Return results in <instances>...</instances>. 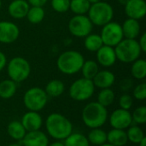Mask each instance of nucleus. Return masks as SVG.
<instances>
[{
    "label": "nucleus",
    "mask_w": 146,
    "mask_h": 146,
    "mask_svg": "<svg viewBox=\"0 0 146 146\" xmlns=\"http://www.w3.org/2000/svg\"><path fill=\"white\" fill-rule=\"evenodd\" d=\"M128 142L127 132L121 129L112 128L107 133V143L114 146H125Z\"/></svg>",
    "instance_id": "obj_20"
},
{
    "label": "nucleus",
    "mask_w": 146,
    "mask_h": 146,
    "mask_svg": "<svg viewBox=\"0 0 146 146\" xmlns=\"http://www.w3.org/2000/svg\"><path fill=\"white\" fill-rule=\"evenodd\" d=\"M89 143L96 146H99L107 143V133L103 130L101 127L99 128H92L86 137Z\"/></svg>",
    "instance_id": "obj_24"
},
{
    "label": "nucleus",
    "mask_w": 146,
    "mask_h": 146,
    "mask_svg": "<svg viewBox=\"0 0 146 146\" xmlns=\"http://www.w3.org/2000/svg\"><path fill=\"white\" fill-rule=\"evenodd\" d=\"M17 83L10 79L4 80L0 82V98L3 99H9L15 96L17 90Z\"/></svg>",
    "instance_id": "obj_23"
},
{
    "label": "nucleus",
    "mask_w": 146,
    "mask_h": 146,
    "mask_svg": "<svg viewBox=\"0 0 146 146\" xmlns=\"http://www.w3.org/2000/svg\"><path fill=\"white\" fill-rule=\"evenodd\" d=\"M99 146H114V145H110V144H108V143H105V144H104V145H99Z\"/></svg>",
    "instance_id": "obj_46"
},
{
    "label": "nucleus",
    "mask_w": 146,
    "mask_h": 146,
    "mask_svg": "<svg viewBox=\"0 0 146 146\" xmlns=\"http://www.w3.org/2000/svg\"><path fill=\"white\" fill-rule=\"evenodd\" d=\"M139 44L140 46V49L142 50V52H145L146 51V33H144L140 38H139Z\"/></svg>",
    "instance_id": "obj_39"
},
{
    "label": "nucleus",
    "mask_w": 146,
    "mask_h": 146,
    "mask_svg": "<svg viewBox=\"0 0 146 146\" xmlns=\"http://www.w3.org/2000/svg\"><path fill=\"white\" fill-rule=\"evenodd\" d=\"M48 146H65V145H64L63 142H61L60 140H58V141H55V142H53V143H51V144H49V145Z\"/></svg>",
    "instance_id": "obj_41"
},
{
    "label": "nucleus",
    "mask_w": 146,
    "mask_h": 146,
    "mask_svg": "<svg viewBox=\"0 0 146 146\" xmlns=\"http://www.w3.org/2000/svg\"><path fill=\"white\" fill-rule=\"evenodd\" d=\"M91 3L87 0H70L69 9L75 15L87 14Z\"/></svg>",
    "instance_id": "obj_31"
},
{
    "label": "nucleus",
    "mask_w": 146,
    "mask_h": 146,
    "mask_svg": "<svg viewBox=\"0 0 146 146\" xmlns=\"http://www.w3.org/2000/svg\"><path fill=\"white\" fill-rule=\"evenodd\" d=\"M48 0H27L29 5L36 7H43Z\"/></svg>",
    "instance_id": "obj_38"
},
{
    "label": "nucleus",
    "mask_w": 146,
    "mask_h": 146,
    "mask_svg": "<svg viewBox=\"0 0 146 146\" xmlns=\"http://www.w3.org/2000/svg\"><path fill=\"white\" fill-rule=\"evenodd\" d=\"M27 133V132L26 131L21 121H10L7 126L8 135L15 140H22Z\"/></svg>",
    "instance_id": "obj_21"
},
{
    "label": "nucleus",
    "mask_w": 146,
    "mask_h": 146,
    "mask_svg": "<svg viewBox=\"0 0 146 146\" xmlns=\"http://www.w3.org/2000/svg\"><path fill=\"white\" fill-rule=\"evenodd\" d=\"M115 98V95L113 90L110 88L101 89L98 95V103L103 105L104 107L107 108L113 104Z\"/></svg>",
    "instance_id": "obj_30"
},
{
    "label": "nucleus",
    "mask_w": 146,
    "mask_h": 146,
    "mask_svg": "<svg viewBox=\"0 0 146 146\" xmlns=\"http://www.w3.org/2000/svg\"><path fill=\"white\" fill-rule=\"evenodd\" d=\"M95 92V86L92 80L80 78L74 80L69 87L70 98L78 102H84L90 99Z\"/></svg>",
    "instance_id": "obj_7"
},
{
    "label": "nucleus",
    "mask_w": 146,
    "mask_h": 146,
    "mask_svg": "<svg viewBox=\"0 0 146 146\" xmlns=\"http://www.w3.org/2000/svg\"><path fill=\"white\" fill-rule=\"evenodd\" d=\"M131 74L136 80H144L146 77V61L145 59H137L132 62Z\"/></svg>",
    "instance_id": "obj_28"
},
{
    "label": "nucleus",
    "mask_w": 146,
    "mask_h": 146,
    "mask_svg": "<svg viewBox=\"0 0 146 146\" xmlns=\"http://www.w3.org/2000/svg\"><path fill=\"white\" fill-rule=\"evenodd\" d=\"M80 71L82 73L83 78L92 80V79L95 77V75L99 71L98 63L96 61H93V60L85 61L82 67H81Z\"/></svg>",
    "instance_id": "obj_26"
},
{
    "label": "nucleus",
    "mask_w": 146,
    "mask_h": 146,
    "mask_svg": "<svg viewBox=\"0 0 146 146\" xmlns=\"http://www.w3.org/2000/svg\"><path fill=\"white\" fill-rule=\"evenodd\" d=\"M85 62L82 54L76 50H67L62 52L57 58V68L64 74L72 75L80 71Z\"/></svg>",
    "instance_id": "obj_3"
},
{
    "label": "nucleus",
    "mask_w": 146,
    "mask_h": 146,
    "mask_svg": "<svg viewBox=\"0 0 146 146\" xmlns=\"http://www.w3.org/2000/svg\"><path fill=\"white\" fill-rule=\"evenodd\" d=\"M87 14L88 18L93 25L103 27L112 21L114 17V9L109 3L99 1L91 4Z\"/></svg>",
    "instance_id": "obj_5"
},
{
    "label": "nucleus",
    "mask_w": 146,
    "mask_h": 146,
    "mask_svg": "<svg viewBox=\"0 0 146 146\" xmlns=\"http://www.w3.org/2000/svg\"><path fill=\"white\" fill-rule=\"evenodd\" d=\"M68 27L72 35L85 38L92 33L93 24L86 15H75L69 20Z\"/></svg>",
    "instance_id": "obj_10"
},
{
    "label": "nucleus",
    "mask_w": 146,
    "mask_h": 146,
    "mask_svg": "<svg viewBox=\"0 0 146 146\" xmlns=\"http://www.w3.org/2000/svg\"><path fill=\"white\" fill-rule=\"evenodd\" d=\"M1 7H2V0H0V9H1Z\"/></svg>",
    "instance_id": "obj_47"
},
{
    "label": "nucleus",
    "mask_w": 146,
    "mask_h": 146,
    "mask_svg": "<svg viewBox=\"0 0 146 146\" xmlns=\"http://www.w3.org/2000/svg\"><path fill=\"white\" fill-rule=\"evenodd\" d=\"M7 73L10 80L15 83H21L29 77L31 74V65L25 58L16 56L9 62Z\"/></svg>",
    "instance_id": "obj_6"
},
{
    "label": "nucleus",
    "mask_w": 146,
    "mask_h": 146,
    "mask_svg": "<svg viewBox=\"0 0 146 146\" xmlns=\"http://www.w3.org/2000/svg\"><path fill=\"white\" fill-rule=\"evenodd\" d=\"M65 91V85L60 80H51L45 86L44 92L48 97L57 98L60 97Z\"/></svg>",
    "instance_id": "obj_22"
},
{
    "label": "nucleus",
    "mask_w": 146,
    "mask_h": 146,
    "mask_svg": "<svg viewBox=\"0 0 146 146\" xmlns=\"http://www.w3.org/2000/svg\"><path fill=\"white\" fill-rule=\"evenodd\" d=\"M138 145H139V146H146V137L144 138Z\"/></svg>",
    "instance_id": "obj_42"
},
{
    "label": "nucleus",
    "mask_w": 146,
    "mask_h": 146,
    "mask_svg": "<svg viewBox=\"0 0 146 146\" xmlns=\"http://www.w3.org/2000/svg\"><path fill=\"white\" fill-rule=\"evenodd\" d=\"M133 86V82L129 79H125L121 82V88L123 91H128Z\"/></svg>",
    "instance_id": "obj_37"
},
{
    "label": "nucleus",
    "mask_w": 146,
    "mask_h": 146,
    "mask_svg": "<svg viewBox=\"0 0 146 146\" xmlns=\"http://www.w3.org/2000/svg\"><path fill=\"white\" fill-rule=\"evenodd\" d=\"M44 15H45V12L43 7L31 6L28 9V12L26 17L30 23L38 24L44 20Z\"/></svg>",
    "instance_id": "obj_29"
},
{
    "label": "nucleus",
    "mask_w": 146,
    "mask_h": 146,
    "mask_svg": "<svg viewBox=\"0 0 146 146\" xmlns=\"http://www.w3.org/2000/svg\"><path fill=\"white\" fill-rule=\"evenodd\" d=\"M133 121L137 124L143 125L146 123V107L145 106H139L136 108L133 114H132Z\"/></svg>",
    "instance_id": "obj_33"
},
{
    "label": "nucleus",
    "mask_w": 146,
    "mask_h": 146,
    "mask_svg": "<svg viewBox=\"0 0 146 146\" xmlns=\"http://www.w3.org/2000/svg\"><path fill=\"white\" fill-rule=\"evenodd\" d=\"M29 8L27 0H13L8 7V12L14 19H22L27 16Z\"/></svg>",
    "instance_id": "obj_18"
},
{
    "label": "nucleus",
    "mask_w": 146,
    "mask_h": 146,
    "mask_svg": "<svg viewBox=\"0 0 146 146\" xmlns=\"http://www.w3.org/2000/svg\"><path fill=\"white\" fill-rule=\"evenodd\" d=\"M81 119L89 128L102 127L108 120V110L98 102L87 104L82 110Z\"/></svg>",
    "instance_id": "obj_2"
},
{
    "label": "nucleus",
    "mask_w": 146,
    "mask_h": 146,
    "mask_svg": "<svg viewBox=\"0 0 146 146\" xmlns=\"http://www.w3.org/2000/svg\"><path fill=\"white\" fill-rule=\"evenodd\" d=\"M48 98L44 89L40 87H32L25 92L23 104L29 111L38 112L46 106Z\"/></svg>",
    "instance_id": "obj_8"
},
{
    "label": "nucleus",
    "mask_w": 146,
    "mask_h": 146,
    "mask_svg": "<svg viewBox=\"0 0 146 146\" xmlns=\"http://www.w3.org/2000/svg\"><path fill=\"white\" fill-rule=\"evenodd\" d=\"M0 146H2V145H0Z\"/></svg>",
    "instance_id": "obj_48"
},
{
    "label": "nucleus",
    "mask_w": 146,
    "mask_h": 146,
    "mask_svg": "<svg viewBox=\"0 0 146 146\" xmlns=\"http://www.w3.org/2000/svg\"><path fill=\"white\" fill-rule=\"evenodd\" d=\"M6 64H7V57L3 52L0 51V72L4 68Z\"/></svg>",
    "instance_id": "obj_40"
},
{
    "label": "nucleus",
    "mask_w": 146,
    "mask_h": 146,
    "mask_svg": "<svg viewBox=\"0 0 146 146\" xmlns=\"http://www.w3.org/2000/svg\"><path fill=\"white\" fill-rule=\"evenodd\" d=\"M133 97L135 99L139 101H144L146 98V84L140 83L135 86L133 89Z\"/></svg>",
    "instance_id": "obj_36"
},
{
    "label": "nucleus",
    "mask_w": 146,
    "mask_h": 146,
    "mask_svg": "<svg viewBox=\"0 0 146 146\" xmlns=\"http://www.w3.org/2000/svg\"><path fill=\"white\" fill-rule=\"evenodd\" d=\"M115 81V74L110 70H101L98 71L95 77L92 79V82L95 87L99 89L110 88Z\"/></svg>",
    "instance_id": "obj_17"
},
{
    "label": "nucleus",
    "mask_w": 146,
    "mask_h": 146,
    "mask_svg": "<svg viewBox=\"0 0 146 146\" xmlns=\"http://www.w3.org/2000/svg\"><path fill=\"white\" fill-rule=\"evenodd\" d=\"M20 35L18 26L11 21H0V43L12 44L15 42Z\"/></svg>",
    "instance_id": "obj_12"
},
{
    "label": "nucleus",
    "mask_w": 146,
    "mask_h": 146,
    "mask_svg": "<svg viewBox=\"0 0 146 146\" xmlns=\"http://www.w3.org/2000/svg\"><path fill=\"white\" fill-rule=\"evenodd\" d=\"M44 125L48 135L56 140H64L73 133L71 121L60 113H51L49 115Z\"/></svg>",
    "instance_id": "obj_1"
},
{
    "label": "nucleus",
    "mask_w": 146,
    "mask_h": 146,
    "mask_svg": "<svg viewBox=\"0 0 146 146\" xmlns=\"http://www.w3.org/2000/svg\"><path fill=\"white\" fill-rule=\"evenodd\" d=\"M121 28L125 38L136 39L140 33L139 21L132 18H127L121 25Z\"/></svg>",
    "instance_id": "obj_19"
},
{
    "label": "nucleus",
    "mask_w": 146,
    "mask_h": 146,
    "mask_svg": "<svg viewBox=\"0 0 146 146\" xmlns=\"http://www.w3.org/2000/svg\"><path fill=\"white\" fill-rule=\"evenodd\" d=\"M100 37L104 45L115 47L124 38L121 25L111 21L102 27Z\"/></svg>",
    "instance_id": "obj_9"
},
{
    "label": "nucleus",
    "mask_w": 146,
    "mask_h": 146,
    "mask_svg": "<svg viewBox=\"0 0 146 146\" xmlns=\"http://www.w3.org/2000/svg\"><path fill=\"white\" fill-rule=\"evenodd\" d=\"M124 7L125 13L128 18L139 21L146 15V3L145 0H129Z\"/></svg>",
    "instance_id": "obj_13"
},
{
    "label": "nucleus",
    "mask_w": 146,
    "mask_h": 146,
    "mask_svg": "<svg viewBox=\"0 0 146 146\" xmlns=\"http://www.w3.org/2000/svg\"><path fill=\"white\" fill-rule=\"evenodd\" d=\"M116 58L123 63H132L139 58L142 50L136 39L123 38L115 47Z\"/></svg>",
    "instance_id": "obj_4"
},
{
    "label": "nucleus",
    "mask_w": 146,
    "mask_h": 146,
    "mask_svg": "<svg viewBox=\"0 0 146 146\" xmlns=\"http://www.w3.org/2000/svg\"><path fill=\"white\" fill-rule=\"evenodd\" d=\"M96 53L97 62L104 68L112 67L117 60L114 47L104 44Z\"/></svg>",
    "instance_id": "obj_14"
},
{
    "label": "nucleus",
    "mask_w": 146,
    "mask_h": 146,
    "mask_svg": "<svg viewBox=\"0 0 146 146\" xmlns=\"http://www.w3.org/2000/svg\"><path fill=\"white\" fill-rule=\"evenodd\" d=\"M8 146H22V145H20V144H16V143H15V144H11V145H9Z\"/></svg>",
    "instance_id": "obj_45"
},
{
    "label": "nucleus",
    "mask_w": 146,
    "mask_h": 146,
    "mask_svg": "<svg viewBox=\"0 0 146 146\" xmlns=\"http://www.w3.org/2000/svg\"><path fill=\"white\" fill-rule=\"evenodd\" d=\"M84 45L85 48L92 52H97L103 45V41L99 34L97 33H90L86 37H85Z\"/></svg>",
    "instance_id": "obj_25"
},
{
    "label": "nucleus",
    "mask_w": 146,
    "mask_h": 146,
    "mask_svg": "<svg viewBox=\"0 0 146 146\" xmlns=\"http://www.w3.org/2000/svg\"><path fill=\"white\" fill-rule=\"evenodd\" d=\"M127 136L129 142L136 145H138L144 138H145L144 131L139 127L132 125L127 128Z\"/></svg>",
    "instance_id": "obj_32"
},
{
    "label": "nucleus",
    "mask_w": 146,
    "mask_h": 146,
    "mask_svg": "<svg viewBox=\"0 0 146 146\" xmlns=\"http://www.w3.org/2000/svg\"><path fill=\"white\" fill-rule=\"evenodd\" d=\"M109 121L112 128L126 130L133 123L132 113H130L129 110L120 108L112 112Z\"/></svg>",
    "instance_id": "obj_11"
},
{
    "label": "nucleus",
    "mask_w": 146,
    "mask_h": 146,
    "mask_svg": "<svg viewBox=\"0 0 146 146\" xmlns=\"http://www.w3.org/2000/svg\"><path fill=\"white\" fill-rule=\"evenodd\" d=\"M21 122L27 132L38 131L43 126V118L38 112L28 110L23 115Z\"/></svg>",
    "instance_id": "obj_15"
},
{
    "label": "nucleus",
    "mask_w": 146,
    "mask_h": 146,
    "mask_svg": "<svg viewBox=\"0 0 146 146\" xmlns=\"http://www.w3.org/2000/svg\"><path fill=\"white\" fill-rule=\"evenodd\" d=\"M91 4H93V3H98V2H99L100 0H87Z\"/></svg>",
    "instance_id": "obj_44"
},
{
    "label": "nucleus",
    "mask_w": 146,
    "mask_h": 146,
    "mask_svg": "<svg viewBox=\"0 0 146 146\" xmlns=\"http://www.w3.org/2000/svg\"><path fill=\"white\" fill-rule=\"evenodd\" d=\"M133 104V99L131 95L125 93L121 96L119 99V105L121 109L129 110L132 108Z\"/></svg>",
    "instance_id": "obj_35"
},
{
    "label": "nucleus",
    "mask_w": 146,
    "mask_h": 146,
    "mask_svg": "<svg viewBox=\"0 0 146 146\" xmlns=\"http://www.w3.org/2000/svg\"><path fill=\"white\" fill-rule=\"evenodd\" d=\"M70 0H51L52 9L58 13H64L69 9Z\"/></svg>",
    "instance_id": "obj_34"
},
{
    "label": "nucleus",
    "mask_w": 146,
    "mask_h": 146,
    "mask_svg": "<svg viewBox=\"0 0 146 146\" xmlns=\"http://www.w3.org/2000/svg\"><path fill=\"white\" fill-rule=\"evenodd\" d=\"M21 142L22 146H48L50 144L47 135L40 130L27 132Z\"/></svg>",
    "instance_id": "obj_16"
},
{
    "label": "nucleus",
    "mask_w": 146,
    "mask_h": 146,
    "mask_svg": "<svg viewBox=\"0 0 146 146\" xmlns=\"http://www.w3.org/2000/svg\"><path fill=\"white\" fill-rule=\"evenodd\" d=\"M128 1H129V0H118V2H119L121 5H123V6H125V5L127 3Z\"/></svg>",
    "instance_id": "obj_43"
},
{
    "label": "nucleus",
    "mask_w": 146,
    "mask_h": 146,
    "mask_svg": "<svg viewBox=\"0 0 146 146\" xmlns=\"http://www.w3.org/2000/svg\"><path fill=\"white\" fill-rule=\"evenodd\" d=\"M63 144L65 146H90L86 136L79 133H72L64 139Z\"/></svg>",
    "instance_id": "obj_27"
}]
</instances>
